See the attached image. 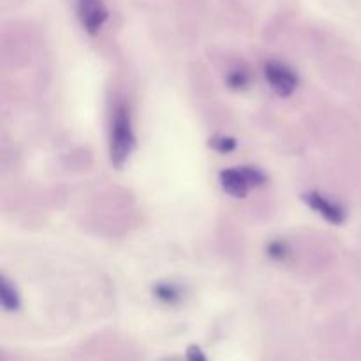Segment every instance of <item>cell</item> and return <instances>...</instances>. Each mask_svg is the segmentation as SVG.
<instances>
[{"mask_svg": "<svg viewBox=\"0 0 361 361\" xmlns=\"http://www.w3.org/2000/svg\"><path fill=\"white\" fill-rule=\"evenodd\" d=\"M78 18L81 27L90 35H95L108 20V9L102 0H78Z\"/></svg>", "mask_w": 361, "mask_h": 361, "instance_id": "cell-4", "label": "cell"}, {"mask_svg": "<svg viewBox=\"0 0 361 361\" xmlns=\"http://www.w3.org/2000/svg\"><path fill=\"white\" fill-rule=\"evenodd\" d=\"M267 182L264 175L252 168H229L221 173V185L228 194L235 197H245L250 187H257Z\"/></svg>", "mask_w": 361, "mask_h": 361, "instance_id": "cell-2", "label": "cell"}, {"mask_svg": "<svg viewBox=\"0 0 361 361\" xmlns=\"http://www.w3.org/2000/svg\"><path fill=\"white\" fill-rule=\"evenodd\" d=\"M212 147L215 148V150L222 152V154H226V152H233L236 147V141L233 140V137H228V136H219L215 137L214 141H210Z\"/></svg>", "mask_w": 361, "mask_h": 361, "instance_id": "cell-10", "label": "cell"}, {"mask_svg": "<svg viewBox=\"0 0 361 361\" xmlns=\"http://www.w3.org/2000/svg\"><path fill=\"white\" fill-rule=\"evenodd\" d=\"M0 302L6 310H18V307H20V296L6 277H2V281H0Z\"/></svg>", "mask_w": 361, "mask_h": 361, "instance_id": "cell-6", "label": "cell"}, {"mask_svg": "<svg viewBox=\"0 0 361 361\" xmlns=\"http://www.w3.org/2000/svg\"><path fill=\"white\" fill-rule=\"evenodd\" d=\"M134 148V130L130 123L129 109L126 106H118L113 116L111 140H109V157L113 166L120 168L129 159Z\"/></svg>", "mask_w": 361, "mask_h": 361, "instance_id": "cell-1", "label": "cell"}, {"mask_svg": "<svg viewBox=\"0 0 361 361\" xmlns=\"http://www.w3.org/2000/svg\"><path fill=\"white\" fill-rule=\"evenodd\" d=\"M250 78L245 71H233L231 74L228 76V85L235 90H243V88L249 87Z\"/></svg>", "mask_w": 361, "mask_h": 361, "instance_id": "cell-8", "label": "cell"}, {"mask_svg": "<svg viewBox=\"0 0 361 361\" xmlns=\"http://www.w3.org/2000/svg\"><path fill=\"white\" fill-rule=\"evenodd\" d=\"M187 356H189V360H204L203 353H201L197 348H194V345L189 349V355Z\"/></svg>", "mask_w": 361, "mask_h": 361, "instance_id": "cell-11", "label": "cell"}, {"mask_svg": "<svg viewBox=\"0 0 361 361\" xmlns=\"http://www.w3.org/2000/svg\"><path fill=\"white\" fill-rule=\"evenodd\" d=\"M267 252L274 261H286L289 256V247L284 242H279L277 240V242H271L268 245Z\"/></svg>", "mask_w": 361, "mask_h": 361, "instance_id": "cell-9", "label": "cell"}, {"mask_svg": "<svg viewBox=\"0 0 361 361\" xmlns=\"http://www.w3.org/2000/svg\"><path fill=\"white\" fill-rule=\"evenodd\" d=\"M264 78H267L271 90L281 97L291 95L298 85V76L295 74V71L289 69L286 63L277 62V60H270V62L264 63Z\"/></svg>", "mask_w": 361, "mask_h": 361, "instance_id": "cell-3", "label": "cell"}, {"mask_svg": "<svg viewBox=\"0 0 361 361\" xmlns=\"http://www.w3.org/2000/svg\"><path fill=\"white\" fill-rule=\"evenodd\" d=\"M154 295L157 296L159 302L166 303V305H175L182 300V289L176 288L175 284H159L154 289Z\"/></svg>", "mask_w": 361, "mask_h": 361, "instance_id": "cell-7", "label": "cell"}, {"mask_svg": "<svg viewBox=\"0 0 361 361\" xmlns=\"http://www.w3.org/2000/svg\"><path fill=\"white\" fill-rule=\"evenodd\" d=\"M303 201L309 204L312 210H316L321 217L326 219L331 224H342L345 221V212L341 204L334 203L328 197L321 196L319 192H307L303 196Z\"/></svg>", "mask_w": 361, "mask_h": 361, "instance_id": "cell-5", "label": "cell"}]
</instances>
